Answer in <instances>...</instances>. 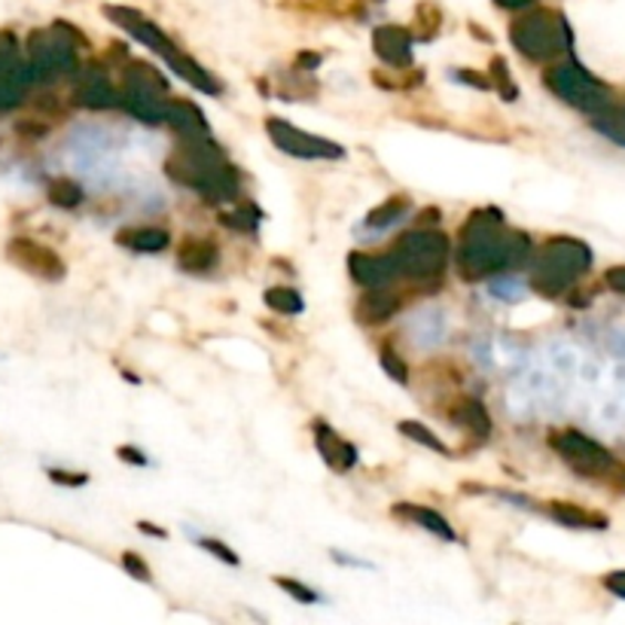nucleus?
I'll use <instances>...</instances> for the list:
<instances>
[{
    "label": "nucleus",
    "instance_id": "f257e3e1",
    "mask_svg": "<svg viewBox=\"0 0 625 625\" xmlns=\"http://www.w3.org/2000/svg\"><path fill=\"white\" fill-rule=\"evenodd\" d=\"M165 174L174 184L193 189L214 205L238 198L242 181L238 172L226 162L221 147L208 137H181V144L165 160Z\"/></svg>",
    "mask_w": 625,
    "mask_h": 625
},
{
    "label": "nucleus",
    "instance_id": "f03ea898",
    "mask_svg": "<svg viewBox=\"0 0 625 625\" xmlns=\"http://www.w3.org/2000/svg\"><path fill=\"white\" fill-rule=\"evenodd\" d=\"M510 235L503 233V217L498 208H477L461 229L458 271L464 281H482L485 275L506 271Z\"/></svg>",
    "mask_w": 625,
    "mask_h": 625
},
{
    "label": "nucleus",
    "instance_id": "7ed1b4c3",
    "mask_svg": "<svg viewBox=\"0 0 625 625\" xmlns=\"http://www.w3.org/2000/svg\"><path fill=\"white\" fill-rule=\"evenodd\" d=\"M592 266V250L586 242L571 235H555L531 257V287L540 296H559L574 287L580 275Z\"/></svg>",
    "mask_w": 625,
    "mask_h": 625
},
{
    "label": "nucleus",
    "instance_id": "20e7f679",
    "mask_svg": "<svg viewBox=\"0 0 625 625\" xmlns=\"http://www.w3.org/2000/svg\"><path fill=\"white\" fill-rule=\"evenodd\" d=\"M510 40L531 62H555L564 50H571V31L552 13H531L515 19L510 28Z\"/></svg>",
    "mask_w": 625,
    "mask_h": 625
},
{
    "label": "nucleus",
    "instance_id": "39448f33",
    "mask_svg": "<svg viewBox=\"0 0 625 625\" xmlns=\"http://www.w3.org/2000/svg\"><path fill=\"white\" fill-rule=\"evenodd\" d=\"M391 259L397 263V269L406 278H418L428 281L437 278L445 269L449 259V238L437 229H416V233L400 235V242L393 245Z\"/></svg>",
    "mask_w": 625,
    "mask_h": 625
},
{
    "label": "nucleus",
    "instance_id": "423d86ee",
    "mask_svg": "<svg viewBox=\"0 0 625 625\" xmlns=\"http://www.w3.org/2000/svg\"><path fill=\"white\" fill-rule=\"evenodd\" d=\"M543 80H546L552 95H559L564 104H571L580 113H592L595 116V113L611 107V92L576 62L552 64Z\"/></svg>",
    "mask_w": 625,
    "mask_h": 625
},
{
    "label": "nucleus",
    "instance_id": "0eeeda50",
    "mask_svg": "<svg viewBox=\"0 0 625 625\" xmlns=\"http://www.w3.org/2000/svg\"><path fill=\"white\" fill-rule=\"evenodd\" d=\"M28 64H31L34 83H50L55 76L74 74L80 62H76L71 40L62 38V34L38 31V34H31V40H28Z\"/></svg>",
    "mask_w": 625,
    "mask_h": 625
},
{
    "label": "nucleus",
    "instance_id": "6e6552de",
    "mask_svg": "<svg viewBox=\"0 0 625 625\" xmlns=\"http://www.w3.org/2000/svg\"><path fill=\"white\" fill-rule=\"evenodd\" d=\"M266 132H269L271 144L281 150V153H287V156H294V160H308V162L345 160V147L332 144L330 137L303 132V129L294 123H284V120H266Z\"/></svg>",
    "mask_w": 625,
    "mask_h": 625
},
{
    "label": "nucleus",
    "instance_id": "1a4fd4ad",
    "mask_svg": "<svg viewBox=\"0 0 625 625\" xmlns=\"http://www.w3.org/2000/svg\"><path fill=\"white\" fill-rule=\"evenodd\" d=\"M552 449L562 454V461L571 470H576L580 477H604L613 470V454L592 440L583 437L580 430H562L552 433Z\"/></svg>",
    "mask_w": 625,
    "mask_h": 625
},
{
    "label": "nucleus",
    "instance_id": "9d476101",
    "mask_svg": "<svg viewBox=\"0 0 625 625\" xmlns=\"http://www.w3.org/2000/svg\"><path fill=\"white\" fill-rule=\"evenodd\" d=\"M31 86H34L31 64L19 55L13 34H0V113L16 111Z\"/></svg>",
    "mask_w": 625,
    "mask_h": 625
},
{
    "label": "nucleus",
    "instance_id": "9b49d317",
    "mask_svg": "<svg viewBox=\"0 0 625 625\" xmlns=\"http://www.w3.org/2000/svg\"><path fill=\"white\" fill-rule=\"evenodd\" d=\"M7 257H10V263H16L22 271L40 278V281H62L64 275H68L64 259L59 257L52 247L40 245V242L28 238V235H16V238H10Z\"/></svg>",
    "mask_w": 625,
    "mask_h": 625
},
{
    "label": "nucleus",
    "instance_id": "f8f14e48",
    "mask_svg": "<svg viewBox=\"0 0 625 625\" xmlns=\"http://www.w3.org/2000/svg\"><path fill=\"white\" fill-rule=\"evenodd\" d=\"M74 104L86 107V111H116V107H123V92L113 89L104 68L89 64L86 71H80V76H76Z\"/></svg>",
    "mask_w": 625,
    "mask_h": 625
},
{
    "label": "nucleus",
    "instance_id": "ddd939ff",
    "mask_svg": "<svg viewBox=\"0 0 625 625\" xmlns=\"http://www.w3.org/2000/svg\"><path fill=\"white\" fill-rule=\"evenodd\" d=\"M104 13L111 16V22H116L120 28H125V31H129L137 43H144L147 50L156 52L160 59H165L168 52L177 50L172 40L165 38L160 28L153 25V22H147V19H144L141 13H132V10H125V7H104Z\"/></svg>",
    "mask_w": 625,
    "mask_h": 625
},
{
    "label": "nucleus",
    "instance_id": "4468645a",
    "mask_svg": "<svg viewBox=\"0 0 625 625\" xmlns=\"http://www.w3.org/2000/svg\"><path fill=\"white\" fill-rule=\"evenodd\" d=\"M348 271L360 287H391L393 278H400V269L391 257H369V254H351Z\"/></svg>",
    "mask_w": 625,
    "mask_h": 625
},
{
    "label": "nucleus",
    "instance_id": "2eb2a0df",
    "mask_svg": "<svg viewBox=\"0 0 625 625\" xmlns=\"http://www.w3.org/2000/svg\"><path fill=\"white\" fill-rule=\"evenodd\" d=\"M372 50L391 68H409L412 64V34L406 28L385 25L372 34Z\"/></svg>",
    "mask_w": 625,
    "mask_h": 625
},
{
    "label": "nucleus",
    "instance_id": "dca6fc26",
    "mask_svg": "<svg viewBox=\"0 0 625 625\" xmlns=\"http://www.w3.org/2000/svg\"><path fill=\"white\" fill-rule=\"evenodd\" d=\"M165 123L172 125L181 137H208L211 125L198 104L189 99H168L165 101Z\"/></svg>",
    "mask_w": 625,
    "mask_h": 625
},
{
    "label": "nucleus",
    "instance_id": "f3484780",
    "mask_svg": "<svg viewBox=\"0 0 625 625\" xmlns=\"http://www.w3.org/2000/svg\"><path fill=\"white\" fill-rule=\"evenodd\" d=\"M315 445H318L320 458L327 461V467L332 470H351L357 464V449L351 442H345L330 424L318 421L315 424Z\"/></svg>",
    "mask_w": 625,
    "mask_h": 625
},
{
    "label": "nucleus",
    "instance_id": "a211bd4d",
    "mask_svg": "<svg viewBox=\"0 0 625 625\" xmlns=\"http://www.w3.org/2000/svg\"><path fill=\"white\" fill-rule=\"evenodd\" d=\"M162 62L168 64V68H172L174 74L181 76L184 83H189V86L198 89V92H205V95H221L223 92L221 83H217V80H214V76H211L208 71L196 62V59H189L186 52H181V50L168 52Z\"/></svg>",
    "mask_w": 625,
    "mask_h": 625
},
{
    "label": "nucleus",
    "instance_id": "6ab92c4d",
    "mask_svg": "<svg viewBox=\"0 0 625 625\" xmlns=\"http://www.w3.org/2000/svg\"><path fill=\"white\" fill-rule=\"evenodd\" d=\"M123 111L144 125L165 123V101H160V95L141 92V89H123Z\"/></svg>",
    "mask_w": 625,
    "mask_h": 625
},
{
    "label": "nucleus",
    "instance_id": "aec40b11",
    "mask_svg": "<svg viewBox=\"0 0 625 625\" xmlns=\"http://www.w3.org/2000/svg\"><path fill=\"white\" fill-rule=\"evenodd\" d=\"M393 515H400V519H409V522H416L418 527H424L428 534H437L440 540H449L454 543L458 534H454V527L442 519L437 510H430V506H416V503H397L393 506Z\"/></svg>",
    "mask_w": 625,
    "mask_h": 625
},
{
    "label": "nucleus",
    "instance_id": "412c9836",
    "mask_svg": "<svg viewBox=\"0 0 625 625\" xmlns=\"http://www.w3.org/2000/svg\"><path fill=\"white\" fill-rule=\"evenodd\" d=\"M550 515L564 527H574V531H604L607 527V519L601 513H588L583 506L567 501H555L550 506Z\"/></svg>",
    "mask_w": 625,
    "mask_h": 625
},
{
    "label": "nucleus",
    "instance_id": "4be33fe9",
    "mask_svg": "<svg viewBox=\"0 0 625 625\" xmlns=\"http://www.w3.org/2000/svg\"><path fill=\"white\" fill-rule=\"evenodd\" d=\"M400 308V296L391 294L388 287H367V294L360 299V318L367 324H381L397 315Z\"/></svg>",
    "mask_w": 625,
    "mask_h": 625
},
{
    "label": "nucleus",
    "instance_id": "5701e85b",
    "mask_svg": "<svg viewBox=\"0 0 625 625\" xmlns=\"http://www.w3.org/2000/svg\"><path fill=\"white\" fill-rule=\"evenodd\" d=\"M123 83L129 89H141L150 95H165L168 92V80L162 74L156 64L147 62H129L123 71Z\"/></svg>",
    "mask_w": 625,
    "mask_h": 625
},
{
    "label": "nucleus",
    "instance_id": "b1692460",
    "mask_svg": "<svg viewBox=\"0 0 625 625\" xmlns=\"http://www.w3.org/2000/svg\"><path fill=\"white\" fill-rule=\"evenodd\" d=\"M177 259H181V269L196 271L198 275V271L214 269V263L221 259V250L208 238H186Z\"/></svg>",
    "mask_w": 625,
    "mask_h": 625
},
{
    "label": "nucleus",
    "instance_id": "393cba45",
    "mask_svg": "<svg viewBox=\"0 0 625 625\" xmlns=\"http://www.w3.org/2000/svg\"><path fill=\"white\" fill-rule=\"evenodd\" d=\"M116 242L123 247H132L137 254H160L172 245V235L165 229H125L116 235Z\"/></svg>",
    "mask_w": 625,
    "mask_h": 625
},
{
    "label": "nucleus",
    "instance_id": "a878e982",
    "mask_svg": "<svg viewBox=\"0 0 625 625\" xmlns=\"http://www.w3.org/2000/svg\"><path fill=\"white\" fill-rule=\"evenodd\" d=\"M412 211V202L406 196H391L388 202H381L379 208H372L367 214V229H376V233H385L391 229L393 223H400Z\"/></svg>",
    "mask_w": 625,
    "mask_h": 625
},
{
    "label": "nucleus",
    "instance_id": "bb28decb",
    "mask_svg": "<svg viewBox=\"0 0 625 625\" xmlns=\"http://www.w3.org/2000/svg\"><path fill=\"white\" fill-rule=\"evenodd\" d=\"M47 198H50L52 208L74 211L83 205L86 193H83V186L76 184V181H71V177H59V181H52V184L47 186Z\"/></svg>",
    "mask_w": 625,
    "mask_h": 625
},
{
    "label": "nucleus",
    "instance_id": "cd10ccee",
    "mask_svg": "<svg viewBox=\"0 0 625 625\" xmlns=\"http://www.w3.org/2000/svg\"><path fill=\"white\" fill-rule=\"evenodd\" d=\"M458 421L464 424L470 433H477V437H489L491 433V416H489V409L485 406L479 403V400H464V403L458 406Z\"/></svg>",
    "mask_w": 625,
    "mask_h": 625
},
{
    "label": "nucleus",
    "instance_id": "c85d7f7f",
    "mask_svg": "<svg viewBox=\"0 0 625 625\" xmlns=\"http://www.w3.org/2000/svg\"><path fill=\"white\" fill-rule=\"evenodd\" d=\"M263 303L271 308V311H278V315H303V296L296 294L294 287H269L266 294H263Z\"/></svg>",
    "mask_w": 625,
    "mask_h": 625
},
{
    "label": "nucleus",
    "instance_id": "c756f323",
    "mask_svg": "<svg viewBox=\"0 0 625 625\" xmlns=\"http://www.w3.org/2000/svg\"><path fill=\"white\" fill-rule=\"evenodd\" d=\"M400 433L403 437H409V440H416L418 445H424V449H430V452L442 454V458H452V452H449V445L433 433V430L428 428V424H421V421H400Z\"/></svg>",
    "mask_w": 625,
    "mask_h": 625
},
{
    "label": "nucleus",
    "instance_id": "7c9ffc66",
    "mask_svg": "<svg viewBox=\"0 0 625 625\" xmlns=\"http://www.w3.org/2000/svg\"><path fill=\"white\" fill-rule=\"evenodd\" d=\"M445 339V318L437 315V311H424L421 318L416 320V342L421 348H433Z\"/></svg>",
    "mask_w": 625,
    "mask_h": 625
},
{
    "label": "nucleus",
    "instance_id": "2f4dec72",
    "mask_svg": "<svg viewBox=\"0 0 625 625\" xmlns=\"http://www.w3.org/2000/svg\"><path fill=\"white\" fill-rule=\"evenodd\" d=\"M592 125H595V132H601L604 137H611L613 144H619L625 147V111H601L592 116Z\"/></svg>",
    "mask_w": 625,
    "mask_h": 625
},
{
    "label": "nucleus",
    "instance_id": "473e14b6",
    "mask_svg": "<svg viewBox=\"0 0 625 625\" xmlns=\"http://www.w3.org/2000/svg\"><path fill=\"white\" fill-rule=\"evenodd\" d=\"M275 586L284 588V592H287L294 601H299V604H318L320 601V595L315 588L306 586V583H299L294 576H275Z\"/></svg>",
    "mask_w": 625,
    "mask_h": 625
},
{
    "label": "nucleus",
    "instance_id": "72a5a7b5",
    "mask_svg": "<svg viewBox=\"0 0 625 625\" xmlns=\"http://www.w3.org/2000/svg\"><path fill=\"white\" fill-rule=\"evenodd\" d=\"M226 226H233L238 233H257L259 226V211L254 205H247V208H238L235 214H223L221 217Z\"/></svg>",
    "mask_w": 625,
    "mask_h": 625
},
{
    "label": "nucleus",
    "instance_id": "f704fd0d",
    "mask_svg": "<svg viewBox=\"0 0 625 625\" xmlns=\"http://www.w3.org/2000/svg\"><path fill=\"white\" fill-rule=\"evenodd\" d=\"M491 83L501 89L503 101H515V95H519L513 76L506 74V62H503V59H494V62H491Z\"/></svg>",
    "mask_w": 625,
    "mask_h": 625
},
{
    "label": "nucleus",
    "instance_id": "c9c22d12",
    "mask_svg": "<svg viewBox=\"0 0 625 625\" xmlns=\"http://www.w3.org/2000/svg\"><path fill=\"white\" fill-rule=\"evenodd\" d=\"M198 546H202L205 552H211L214 559H221L223 564H229V567H238V564H242V559H238V555H235V552L229 550L226 543H221V540L198 537Z\"/></svg>",
    "mask_w": 625,
    "mask_h": 625
},
{
    "label": "nucleus",
    "instance_id": "e433bc0d",
    "mask_svg": "<svg viewBox=\"0 0 625 625\" xmlns=\"http://www.w3.org/2000/svg\"><path fill=\"white\" fill-rule=\"evenodd\" d=\"M381 369H385L397 385H409V367L403 363V357H397L393 351H381Z\"/></svg>",
    "mask_w": 625,
    "mask_h": 625
},
{
    "label": "nucleus",
    "instance_id": "4c0bfd02",
    "mask_svg": "<svg viewBox=\"0 0 625 625\" xmlns=\"http://www.w3.org/2000/svg\"><path fill=\"white\" fill-rule=\"evenodd\" d=\"M491 296H498V299H503V303H519L522 296H525V287H519V281L515 278H501V281H494L489 287Z\"/></svg>",
    "mask_w": 625,
    "mask_h": 625
},
{
    "label": "nucleus",
    "instance_id": "58836bf2",
    "mask_svg": "<svg viewBox=\"0 0 625 625\" xmlns=\"http://www.w3.org/2000/svg\"><path fill=\"white\" fill-rule=\"evenodd\" d=\"M47 477H50L55 485H64V489H83L89 482L86 473H71V470H59V467H50Z\"/></svg>",
    "mask_w": 625,
    "mask_h": 625
},
{
    "label": "nucleus",
    "instance_id": "ea45409f",
    "mask_svg": "<svg viewBox=\"0 0 625 625\" xmlns=\"http://www.w3.org/2000/svg\"><path fill=\"white\" fill-rule=\"evenodd\" d=\"M123 567L129 571V576H135L141 583H150V580H153V576H150L147 562H144L137 552H123Z\"/></svg>",
    "mask_w": 625,
    "mask_h": 625
},
{
    "label": "nucleus",
    "instance_id": "a19ab883",
    "mask_svg": "<svg viewBox=\"0 0 625 625\" xmlns=\"http://www.w3.org/2000/svg\"><path fill=\"white\" fill-rule=\"evenodd\" d=\"M452 76L458 80V83H467V86H473V89H491V86H494L489 76L477 74V71H454Z\"/></svg>",
    "mask_w": 625,
    "mask_h": 625
},
{
    "label": "nucleus",
    "instance_id": "79ce46f5",
    "mask_svg": "<svg viewBox=\"0 0 625 625\" xmlns=\"http://www.w3.org/2000/svg\"><path fill=\"white\" fill-rule=\"evenodd\" d=\"M16 132L22 137H31V141H40V137H47V132H50V125H43V123H19L16 125Z\"/></svg>",
    "mask_w": 625,
    "mask_h": 625
},
{
    "label": "nucleus",
    "instance_id": "37998d69",
    "mask_svg": "<svg viewBox=\"0 0 625 625\" xmlns=\"http://www.w3.org/2000/svg\"><path fill=\"white\" fill-rule=\"evenodd\" d=\"M604 588L613 592L616 598H625V571H613V574L604 576Z\"/></svg>",
    "mask_w": 625,
    "mask_h": 625
},
{
    "label": "nucleus",
    "instance_id": "c03bdc74",
    "mask_svg": "<svg viewBox=\"0 0 625 625\" xmlns=\"http://www.w3.org/2000/svg\"><path fill=\"white\" fill-rule=\"evenodd\" d=\"M604 284L613 287L616 294H625V266H613V269L604 271Z\"/></svg>",
    "mask_w": 625,
    "mask_h": 625
},
{
    "label": "nucleus",
    "instance_id": "a18cd8bd",
    "mask_svg": "<svg viewBox=\"0 0 625 625\" xmlns=\"http://www.w3.org/2000/svg\"><path fill=\"white\" fill-rule=\"evenodd\" d=\"M116 454H120V461H129V464H135V467H147L150 464L147 454L137 452V449H132V445H120V449H116Z\"/></svg>",
    "mask_w": 625,
    "mask_h": 625
},
{
    "label": "nucleus",
    "instance_id": "49530a36",
    "mask_svg": "<svg viewBox=\"0 0 625 625\" xmlns=\"http://www.w3.org/2000/svg\"><path fill=\"white\" fill-rule=\"evenodd\" d=\"M296 62H299V68H306V71H315V68L320 64V55L318 52H299V59H296Z\"/></svg>",
    "mask_w": 625,
    "mask_h": 625
},
{
    "label": "nucleus",
    "instance_id": "de8ad7c7",
    "mask_svg": "<svg viewBox=\"0 0 625 625\" xmlns=\"http://www.w3.org/2000/svg\"><path fill=\"white\" fill-rule=\"evenodd\" d=\"M141 531H144V534H153V537H165V531H160V527L153 525V522H141Z\"/></svg>",
    "mask_w": 625,
    "mask_h": 625
},
{
    "label": "nucleus",
    "instance_id": "09e8293b",
    "mask_svg": "<svg viewBox=\"0 0 625 625\" xmlns=\"http://www.w3.org/2000/svg\"><path fill=\"white\" fill-rule=\"evenodd\" d=\"M498 3H503V7H525L527 0H498Z\"/></svg>",
    "mask_w": 625,
    "mask_h": 625
},
{
    "label": "nucleus",
    "instance_id": "8fccbe9b",
    "mask_svg": "<svg viewBox=\"0 0 625 625\" xmlns=\"http://www.w3.org/2000/svg\"><path fill=\"white\" fill-rule=\"evenodd\" d=\"M623 111H625V107H623Z\"/></svg>",
    "mask_w": 625,
    "mask_h": 625
}]
</instances>
